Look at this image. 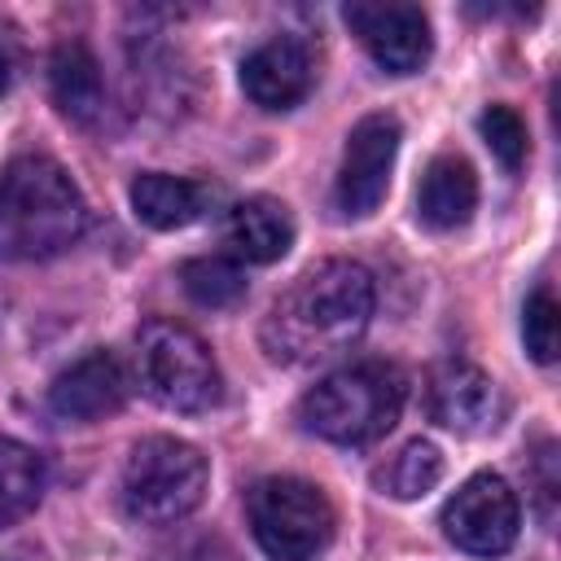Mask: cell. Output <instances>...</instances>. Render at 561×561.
Segmentation results:
<instances>
[{
	"label": "cell",
	"instance_id": "d6986e66",
	"mask_svg": "<svg viewBox=\"0 0 561 561\" xmlns=\"http://www.w3.org/2000/svg\"><path fill=\"white\" fill-rule=\"evenodd\" d=\"M180 285L184 294L197 302V307H232L245 298V272L232 263V259H219V254H202V259H188L180 267Z\"/></svg>",
	"mask_w": 561,
	"mask_h": 561
},
{
	"label": "cell",
	"instance_id": "30bf717a",
	"mask_svg": "<svg viewBox=\"0 0 561 561\" xmlns=\"http://www.w3.org/2000/svg\"><path fill=\"white\" fill-rule=\"evenodd\" d=\"M131 394V381H127V368L114 351L96 346L88 355H79L70 368H61L48 386V408L53 416L61 421H75V425H92L110 412H118Z\"/></svg>",
	"mask_w": 561,
	"mask_h": 561
},
{
	"label": "cell",
	"instance_id": "52a82bcc",
	"mask_svg": "<svg viewBox=\"0 0 561 561\" xmlns=\"http://www.w3.org/2000/svg\"><path fill=\"white\" fill-rule=\"evenodd\" d=\"M522 508L500 473H473L443 504V535L469 557H504L517 539Z\"/></svg>",
	"mask_w": 561,
	"mask_h": 561
},
{
	"label": "cell",
	"instance_id": "8992f818",
	"mask_svg": "<svg viewBox=\"0 0 561 561\" xmlns=\"http://www.w3.org/2000/svg\"><path fill=\"white\" fill-rule=\"evenodd\" d=\"M136 373L153 403L171 412H206L219 399L210 346L175 320H145L136 333Z\"/></svg>",
	"mask_w": 561,
	"mask_h": 561
},
{
	"label": "cell",
	"instance_id": "8fae6325",
	"mask_svg": "<svg viewBox=\"0 0 561 561\" xmlns=\"http://www.w3.org/2000/svg\"><path fill=\"white\" fill-rule=\"evenodd\" d=\"M316 83V57L298 35H276L241 61V88L259 110H294Z\"/></svg>",
	"mask_w": 561,
	"mask_h": 561
},
{
	"label": "cell",
	"instance_id": "603a6c76",
	"mask_svg": "<svg viewBox=\"0 0 561 561\" xmlns=\"http://www.w3.org/2000/svg\"><path fill=\"white\" fill-rule=\"evenodd\" d=\"M13 75H18V53H13V44L0 35V92H9Z\"/></svg>",
	"mask_w": 561,
	"mask_h": 561
},
{
	"label": "cell",
	"instance_id": "7c38bea8",
	"mask_svg": "<svg viewBox=\"0 0 561 561\" xmlns=\"http://www.w3.org/2000/svg\"><path fill=\"white\" fill-rule=\"evenodd\" d=\"M495 381L469 364V359H447L434 368L430 377V416L443 425V430H456V434H478L486 425H495Z\"/></svg>",
	"mask_w": 561,
	"mask_h": 561
},
{
	"label": "cell",
	"instance_id": "3957f363",
	"mask_svg": "<svg viewBox=\"0 0 561 561\" xmlns=\"http://www.w3.org/2000/svg\"><path fill=\"white\" fill-rule=\"evenodd\" d=\"M399 412H403V377L394 364L381 359H364L320 377L298 403V421L316 438L342 447L381 438L399 421Z\"/></svg>",
	"mask_w": 561,
	"mask_h": 561
},
{
	"label": "cell",
	"instance_id": "7a4b0ae2",
	"mask_svg": "<svg viewBox=\"0 0 561 561\" xmlns=\"http://www.w3.org/2000/svg\"><path fill=\"white\" fill-rule=\"evenodd\" d=\"M88 228V202L70 171L44 153L0 167V259H53Z\"/></svg>",
	"mask_w": 561,
	"mask_h": 561
},
{
	"label": "cell",
	"instance_id": "44dd1931",
	"mask_svg": "<svg viewBox=\"0 0 561 561\" xmlns=\"http://www.w3.org/2000/svg\"><path fill=\"white\" fill-rule=\"evenodd\" d=\"M478 131L482 140L491 145V153L500 158V167L517 171L526 162V123L517 118V110L508 105H486L482 118H478Z\"/></svg>",
	"mask_w": 561,
	"mask_h": 561
},
{
	"label": "cell",
	"instance_id": "7402d4cb",
	"mask_svg": "<svg viewBox=\"0 0 561 561\" xmlns=\"http://www.w3.org/2000/svg\"><path fill=\"white\" fill-rule=\"evenodd\" d=\"M535 500H539V517L552 522L557 513V447L543 443L535 456Z\"/></svg>",
	"mask_w": 561,
	"mask_h": 561
},
{
	"label": "cell",
	"instance_id": "6da1fadb",
	"mask_svg": "<svg viewBox=\"0 0 561 561\" xmlns=\"http://www.w3.org/2000/svg\"><path fill=\"white\" fill-rule=\"evenodd\" d=\"M373 276L351 259L307 267L263 316V351L276 364H324L351 351L373 320Z\"/></svg>",
	"mask_w": 561,
	"mask_h": 561
},
{
	"label": "cell",
	"instance_id": "ba28073f",
	"mask_svg": "<svg viewBox=\"0 0 561 561\" xmlns=\"http://www.w3.org/2000/svg\"><path fill=\"white\" fill-rule=\"evenodd\" d=\"M394 153H399V118L394 114H364L351 127L342 167H337V184H333V202L346 219H368L386 202Z\"/></svg>",
	"mask_w": 561,
	"mask_h": 561
},
{
	"label": "cell",
	"instance_id": "277c9868",
	"mask_svg": "<svg viewBox=\"0 0 561 561\" xmlns=\"http://www.w3.org/2000/svg\"><path fill=\"white\" fill-rule=\"evenodd\" d=\"M206 482H210V469L193 443L171 438V434H149L131 447L118 491H123V508L131 522L171 526L202 504Z\"/></svg>",
	"mask_w": 561,
	"mask_h": 561
},
{
	"label": "cell",
	"instance_id": "ffe728a7",
	"mask_svg": "<svg viewBox=\"0 0 561 561\" xmlns=\"http://www.w3.org/2000/svg\"><path fill=\"white\" fill-rule=\"evenodd\" d=\"M522 337H526V351L530 359L539 364H552L557 359V346H561V320H557V298L548 285H539L526 307H522Z\"/></svg>",
	"mask_w": 561,
	"mask_h": 561
},
{
	"label": "cell",
	"instance_id": "9a60e30c",
	"mask_svg": "<svg viewBox=\"0 0 561 561\" xmlns=\"http://www.w3.org/2000/svg\"><path fill=\"white\" fill-rule=\"evenodd\" d=\"M48 88L53 101L66 118L75 123H96L105 110V79H101V61L92 57V48L83 39H66L53 53L48 66Z\"/></svg>",
	"mask_w": 561,
	"mask_h": 561
},
{
	"label": "cell",
	"instance_id": "e0dca14e",
	"mask_svg": "<svg viewBox=\"0 0 561 561\" xmlns=\"http://www.w3.org/2000/svg\"><path fill=\"white\" fill-rule=\"evenodd\" d=\"M44 491V460L18 443V438H0V526L22 522Z\"/></svg>",
	"mask_w": 561,
	"mask_h": 561
},
{
	"label": "cell",
	"instance_id": "5bb4252c",
	"mask_svg": "<svg viewBox=\"0 0 561 561\" xmlns=\"http://www.w3.org/2000/svg\"><path fill=\"white\" fill-rule=\"evenodd\" d=\"M127 197H131V210H136L140 224H149V228H158V232H171V228L197 224V219L210 210L215 188H210V184H197V180L145 171V175L131 180Z\"/></svg>",
	"mask_w": 561,
	"mask_h": 561
},
{
	"label": "cell",
	"instance_id": "2e32d148",
	"mask_svg": "<svg viewBox=\"0 0 561 561\" xmlns=\"http://www.w3.org/2000/svg\"><path fill=\"white\" fill-rule=\"evenodd\" d=\"M228 245L245 263H276L294 245V219L276 197H245L228 210Z\"/></svg>",
	"mask_w": 561,
	"mask_h": 561
},
{
	"label": "cell",
	"instance_id": "4fadbf2b",
	"mask_svg": "<svg viewBox=\"0 0 561 561\" xmlns=\"http://www.w3.org/2000/svg\"><path fill=\"white\" fill-rule=\"evenodd\" d=\"M478 206V175L469 167V158L460 153H438L416 188V219L434 232H451L460 224H469Z\"/></svg>",
	"mask_w": 561,
	"mask_h": 561
},
{
	"label": "cell",
	"instance_id": "ac0fdd59",
	"mask_svg": "<svg viewBox=\"0 0 561 561\" xmlns=\"http://www.w3.org/2000/svg\"><path fill=\"white\" fill-rule=\"evenodd\" d=\"M438 478H443V451H438L430 438L403 443V447L373 473V482H377L386 495H394V500H421L425 491L438 486Z\"/></svg>",
	"mask_w": 561,
	"mask_h": 561
},
{
	"label": "cell",
	"instance_id": "5b68a950",
	"mask_svg": "<svg viewBox=\"0 0 561 561\" xmlns=\"http://www.w3.org/2000/svg\"><path fill=\"white\" fill-rule=\"evenodd\" d=\"M245 513L254 543L272 561H316L333 543V526H337L329 495L316 482L289 473L254 482Z\"/></svg>",
	"mask_w": 561,
	"mask_h": 561
},
{
	"label": "cell",
	"instance_id": "9c48e42d",
	"mask_svg": "<svg viewBox=\"0 0 561 561\" xmlns=\"http://www.w3.org/2000/svg\"><path fill=\"white\" fill-rule=\"evenodd\" d=\"M342 22L368 48V57L390 75H416L430 61V48H434L430 18L416 4H399V0L368 4V0H355V4L342 9Z\"/></svg>",
	"mask_w": 561,
	"mask_h": 561
}]
</instances>
